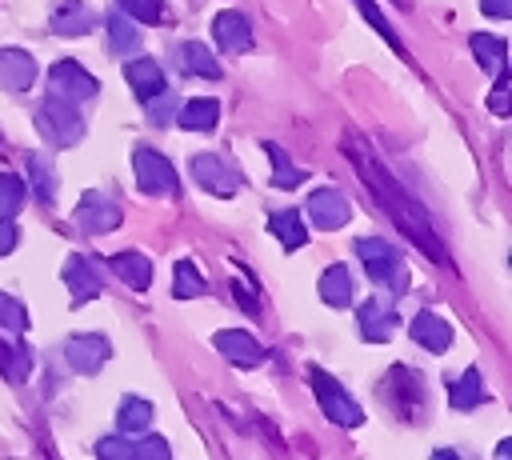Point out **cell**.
Here are the masks:
<instances>
[{
	"mask_svg": "<svg viewBox=\"0 0 512 460\" xmlns=\"http://www.w3.org/2000/svg\"><path fill=\"white\" fill-rule=\"evenodd\" d=\"M24 180H16L12 172H0V216H16L24 208Z\"/></svg>",
	"mask_w": 512,
	"mask_h": 460,
	"instance_id": "cell-33",
	"label": "cell"
},
{
	"mask_svg": "<svg viewBox=\"0 0 512 460\" xmlns=\"http://www.w3.org/2000/svg\"><path fill=\"white\" fill-rule=\"evenodd\" d=\"M480 8L488 12V16H512V0H480Z\"/></svg>",
	"mask_w": 512,
	"mask_h": 460,
	"instance_id": "cell-43",
	"label": "cell"
},
{
	"mask_svg": "<svg viewBox=\"0 0 512 460\" xmlns=\"http://www.w3.org/2000/svg\"><path fill=\"white\" fill-rule=\"evenodd\" d=\"M16 224H12V216H0V256H8L12 248H16Z\"/></svg>",
	"mask_w": 512,
	"mask_h": 460,
	"instance_id": "cell-42",
	"label": "cell"
},
{
	"mask_svg": "<svg viewBox=\"0 0 512 460\" xmlns=\"http://www.w3.org/2000/svg\"><path fill=\"white\" fill-rule=\"evenodd\" d=\"M320 300L332 304V308H348L356 300V280H352V272L344 264L324 268V276H320Z\"/></svg>",
	"mask_w": 512,
	"mask_h": 460,
	"instance_id": "cell-20",
	"label": "cell"
},
{
	"mask_svg": "<svg viewBox=\"0 0 512 460\" xmlns=\"http://www.w3.org/2000/svg\"><path fill=\"white\" fill-rule=\"evenodd\" d=\"M108 44H112V52H120V56L136 52L140 32H136V24L128 20V12H108Z\"/></svg>",
	"mask_w": 512,
	"mask_h": 460,
	"instance_id": "cell-27",
	"label": "cell"
},
{
	"mask_svg": "<svg viewBox=\"0 0 512 460\" xmlns=\"http://www.w3.org/2000/svg\"><path fill=\"white\" fill-rule=\"evenodd\" d=\"M96 452L100 456H116V460H132V440L128 436H108V440L96 444Z\"/></svg>",
	"mask_w": 512,
	"mask_h": 460,
	"instance_id": "cell-39",
	"label": "cell"
},
{
	"mask_svg": "<svg viewBox=\"0 0 512 460\" xmlns=\"http://www.w3.org/2000/svg\"><path fill=\"white\" fill-rule=\"evenodd\" d=\"M24 328H28V312H24V304L0 292V332H8V336H20Z\"/></svg>",
	"mask_w": 512,
	"mask_h": 460,
	"instance_id": "cell-34",
	"label": "cell"
},
{
	"mask_svg": "<svg viewBox=\"0 0 512 460\" xmlns=\"http://www.w3.org/2000/svg\"><path fill=\"white\" fill-rule=\"evenodd\" d=\"M176 120H180V128H188V132H212L216 120H220V104L208 100V96L184 100V104L176 108Z\"/></svg>",
	"mask_w": 512,
	"mask_h": 460,
	"instance_id": "cell-22",
	"label": "cell"
},
{
	"mask_svg": "<svg viewBox=\"0 0 512 460\" xmlns=\"http://www.w3.org/2000/svg\"><path fill=\"white\" fill-rule=\"evenodd\" d=\"M120 8L144 24H160V0H120Z\"/></svg>",
	"mask_w": 512,
	"mask_h": 460,
	"instance_id": "cell-38",
	"label": "cell"
},
{
	"mask_svg": "<svg viewBox=\"0 0 512 460\" xmlns=\"http://www.w3.org/2000/svg\"><path fill=\"white\" fill-rule=\"evenodd\" d=\"M356 4H360V12H364V20H368V24H372V28H376V32H380V36H384V40H388V44H392L396 52H404V44H400V36H396V32L388 28V20L380 16V8H376L372 0H356Z\"/></svg>",
	"mask_w": 512,
	"mask_h": 460,
	"instance_id": "cell-35",
	"label": "cell"
},
{
	"mask_svg": "<svg viewBox=\"0 0 512 460\" xmlns=\"http://www.w3.org/2000/svg\"><path fill=\"white\" fill-rule=\"evenodd\" d=\"M232 292H236V304H240L248 316H256V312H260V300H256V292H252V288H248L240 276L232 280Z\"/></svg>",
	"mask_w": 512,
	"mask_h": 460,
	"instance_id": "cell-41",
	"label": "cell"
},
{
	"mask_svg": "<svg viewBox=\"0 0 512 460\" xmlns=\"http://www.w3.org/2000/svg\"><path fill=\"white\" fill-rule=\"evenodd\" d=\"M144 104H148V124H160V128H164V124L172 120V104H176V100H172V92H168V88H164V92H156V96H148Z\"/></svg>",
	"mask_w": 512,
	"mask_h": 460,
	"instance_id": "cell-36",
	"label": "cell"
},
{
	"mask_svg": "<svg viewBox=\"0 0 512 460\" xmlns=\"http://www.w3.org/2000/svg\"><path fill=\"white\" fill-rule=\"evenodd\" d=\"M28 184H32V196H36L40 204H52V196H56V176H52L48 156L28 152Z\"/></svg>",
	"mask_w": 512,
	"mask_h": 460,
	"instance_id": "cell-26",
	"label": "cell"
},
{
	"mask_svg": "<svg viewBox=\"0 0 512 460\" xmlns=\"http://www.w3.org/2000/svg\"><path fill=\"white\" fill-rule=\"evenodd\" d=\"M312 392H316V400H320V412L332 420V424H340V428H360L364 424V412H360V404L328 376V372H312Z\"/></svg>",
	"mask_w": 512,
	"mask_h": 460,
	"instance_id": "cell-5",
	"label": "cell"
},
{
	"mask_svg": "<svg viewBox=\"0 0 512 460\" xmlns=\"http://www.w3.org/2000/svg\"><path fill=\"white\" fill-rule=\"evenodd\" d=\"M448 400H452V408H460V412L476 408V404L484 400V380H480V368H468L464 376H456V380L448 384Z\"/></svg>",
	"mask_w": 512,
	"mask_h": 460,
	"instance_id": "cell-24",
	"label": "cell"
},
{
	"mask_svg": "<svg viewBox=\"0 0 512 460\" xmlns=\"http://www.w3.org/2000/svg\"><path fill=\"white\" fill-rule=\"evenodd\" d=\"M384 404L400 416V420H416L420 416V408H424V384H420V376L412 372V368H404V364H396L388 376H384Z\"/></svg>",
	"mask_w": 512,
	"mask_h": 460,
	"instance_id": "cell-4",
	"label": "cell"
},
{
	"mask_svg": "<svg viewBox=\"0 0 512 460\" xmlns=\"http://www.w3.org/2000/svg\"><path fill=\"white\" fill-rule=\"evenodd\" d=\"M360 332H364V340H372V344L388 340V336L396 332V308H392V300H384V296L364 300V304H360Z\"/></svg>",
	"mask_w": 512,
	"mask_h": 460,
	"instance_id": "cell-15",
	"label": "cell"
},
{
	"mask_svg": "<svg viewBox=\"0 0 512 460\" xmlns=\"http://www.w3.org/2000/svg\"><path fill=\"white\" fill-rule=\"evenodd\" d=\"M176 64H180L188 76H204V80H216V76H220L216 56H212L208 44H200V40H184V44L176 48Z\"/></svg>",
	"mask_w": 512,
	"mask_h": 460,
	"instance_id": "cell-21",
	"label": "cell"
},
{
	"mask_svg": "<svg viewBox=\"0 0 512 460\" xmlns=\"http://www.w3.org/2000/svg\"><path fill=\"white\" fill-rule=\"evenodd\" d=\"M408 332H412V340H420L428 352H444V348L452 344V324H448L444 316H436V312H416L412 324H408Z\"/></svg>",
	"mask_w": 512,
	"mask_h": 460,
	"instance_id": "cell-19",
	"label": "cell"
},
{
	"mask_svg": "<svg viewBox=\"0 0 512 460\" xmlns=\"http://www.w3.org/2000/svg\"><path fill=\"white\" fill-rule=\"evenodd\" d=\"M472 52H476V60L496 76V72H504V56H508V48H504V40L500 36H472Z\"/></svg>",
	"mask_w": 512,
	"mask_h": 460,
	"instance_id": "cell-31",
	"label": "cell"
},
{
	"mask_svg": "<svg viewBox=\"0 0 512 460\" xmlns=\"http://www.w3.org/2000/svg\"><path fill=\"white\" fill-rule=\"evenodd\" d=\"M192 176H196V184H204L212 196H236L240 192V172L228 164V160H220V156H212V152H200V156H192Z\"/></svg>",
	"mask_w": 512,
	"mask_h": 460,
	"instance_id": "cell-9",
	"label": "cell"
},
{
	"mask_svg": "<svg viewBox=\"0 0 512 460\" xmlns=\"http://www.w3.org/2000/svg\"><path fill=\"white\" fill-rule=\"evenodd\" d=\"M120 220H124V208L104 192H84L80 204H76V224L92 236H104V232L120 228Z\"/></svg>",
	"mask_w": 512,
	"mask_h": 460,
	"instance_id": "cell-7",
	"label": "cell"
},
{
	"mask_svg": "<svg viewBox=\"0 0 512 460\" xmlns=\"http://www.w3.org/2000/svg\"><path fill=\"white\" fill-rule=\"evenodd\" d=\"M64 284H68L72 308H80V304H88V300L100 296V272L92 268L88 256H68L64 260Z\"/></svg>",
	"mask_w": 512,
	"mask_h": 460,
	"instance_id": "cell-13",
	"label": "cell"
},
{
	"mask_svg": "<svg viewBox=\"0 0 512 460\" xmlns=\"http://www.w3.org/2000/svg\"><path fill=\"white\" fill-rule=\"evenodd\" d=\"M100 92V84H96V76H88L76 60H56L52 64V76H48V96H60V100H72V104H80V100H92Z\"/></svg>",
	"mask_w": 512,
	"mask_h": 460,
	"instance_id": "cell-6",
	"label": "cell"
},
{
	"mask_svg": "<svg viewBox=\"0 0 512 460\" xmlns=\"http://www.w3.org/2000/svg\"><path fill=\"white\" fill-rule=\"evenodd\" d=\"M344 152H348V160L356 164V172H360V180H364V188L376 196V204L396 220V228L424 252V256H432V260H444V248H440V240H436V228H432V220L424 216V208L376 164V156L364 148V140L360 136H348L344 140Z\"/></svg>",
	"mask_w": 512,
	"mask_h": 460,
	"instance_id": "cell-1",
	"label": "cell"
},
{
	"mask_svg": "<svg viewBox=\"0 0 512 460\" xmlns=\"http://www.w3.org/2000/svg\"><path fill=\"white\" fill-rule=\"evenodd\" d=\"M132 168H136L140 192H148V196H172V192H176V172H172V164H168L160 152L140 148V152L132 156Z\"/></svg>",
	"mask_w": 512,
	"mask_h": 460,
	"instance_id": "cell-8",
	"label": "cell"
},
{
	"mask_svg": "<svg viewBox=\"0 0 512 460\" xmlns=\"http://www.w3.org/2000/svg\"><path fill=\"white\" fill-rule=\"evenodd\" d=\"M488 108H492L496 116L508 112V72H496V88H492V96H488Z\"/></svg>",
	"mask_w": 512,
	"mask_h": 460,
	"instance_id": "cell-40",
	"label": "cell"
},
{
	"mask_svg": "<svg viewBox=\"0 0 512 460\" xmlns=\"http://www.w3.org/2000/svg\"><path fill=\"white\" fill-rule=\"evenodd\" d=\"M108 264H112V272H116L132 292H144V288L152 284V264H148V256H140V252H116Z\"/></svg>",
	"mask_w": 512,
	"mask_h": 460,
	"instance_id": "cell-23",
	"label": "cell"
},
{
	"mask_svg": "<svg viewBox=\"0 0 512 460\" xmlns=\"http://www.w3.org/2000/svg\"><path fill=\"white\" fill-rule=\"evenodd\" d=\"M356 256H360V264L368 268V276L376 280V284H384V288H392V292H404V284H408V268H404V256L388 244V240H356Z\"/></svg>",
	"mask_w": 512,
	"mask_h": 460,
	"instance_id": "cell-2",
	"label": "cell"
},
{
	"mask_svg": "<svg viewBox=\"0 0 512 460\" xmlns=\"http://www.w3.org/2000/svg\"><path fill=\"white\" fill-rule=\"evenodd\" d=\"M208 292V280L196 272L192 260H180L176 264V284H172V296L176 300H192V296H204Z\"/></svg>",
	"mask_w": 512,
	"mask_h": 460,
	"instance_id": "cell-32",
	"label": "cell"
},
{
	"mask_svg": "<svg viewBox=\"0 0 512 460\" xmlns=\"http://www.w3.org/2000/svg\"><path fill=\"white\" fill-rule=\"evenodd\" d=\"M268 228H272V236L284 244V248H300L308 236H304V224H300V212H272L268 216Z\"/></svg>",
	"mask_w": 512,
	"mask_h": 460,
	"instance_id": "cell-29",
	"label": "cell"
},
{
	"mask_svg": "<svg viewBox=\"0 0 512 460\" xmlns=\"http://www.w3.org/2000/svg\"><path fill=\"white\" fill-rule=\"evenodd\" d=\"M36 80V60L24 48H0V88L4 92H24Z\"/></svg>",
	"mask_w": 512,
	"mask_h": 460,
	"instance_id": "cell-14",
	"label": "cell"
},
{
	"mask_svg": "<svg viewBox=\"0 0 512 460\" xmlns=\"http://www.w3.org/2000/svg\"><path fill=\"white\" fill-rule=\"evenodd\" d=\"M92 28H96V8L84 0H64L52 12V32H60V36H84Z\"/></svg>",
	"mask_w": 512,
	"mask_h": 460,
	"instance_id": "cell-17",
	"label": "cell"
},
{
	"mask_svg": "<svg viewBox=\"0 0 512 460\" xmlns=\"http://www.w3.org/2000/svg\"><path fill=\"white\" fill-rule=\"evenodd\" d=\"M212 36H216V44L224 48V52H248V44H252V24H248V16L244 12H220L216 20H212Z\"/></svg>",
	"mask_w": 512,
	"mask_h": 460,
	"instance_id": "cell-16",
	"label": "cell"
},
{
	"mask_svg": "<svg viewBox=\"0 0 512 460\" xmlns=\"http://www.w3.org/2000/svg\"><path fill=\"white\" fill-rule=\"evenodd\" d=\"M36 124L40 132L52 140V144H76L84 136V116L76 112L72 100H60V96H48L40 108H36Z\"/></svg>",
	"mask_w": 512,
	"mask_h": 460,
	"instance_id": "cell-3",
	"label": "cell"
},
{
	"mask_svg": "<svg viewBox=\"0 0 512 460\" xmlns=\"http://www.w3.org/2000/svg\"><path fill=\"white\" fill-rule=\"evenodd\" d=\"M28 372H32V356L20 344V336H16V344L12 340H0V376L12 380V384H20V380H28Z\"/></svg>",
	"mask_w": 512,
	"mask_h": 460,
	"instance_id": "cell-25",
	"label": "cell"
},
{
	"mask_svg": "<svg viewBox=\"0 0 512 460\" xmlns=\"http://www.w3.org/2000/svg\"><path fill=\"white\" fill-rule=\"evenodd\" d=\"M308 220L320 228V232H332V228H344L352 220V204L340 188H316L308 196Z\"/></svg>",
	"mask_w": 512,
	"mask_h": 460,
	"instance_id": "cell-11",
	"label": "cell"
},
{
	"mask_svg": "<svg viewBox=\"0 0 512 460\" xmlns=\"http://www.w3.org/2000/svg\"><path fill=\"white\" fill-rule=\"evenodd\" d=\"M264 152L272 156V184H276V188H296V184H304V176H308V172H300V168L284 156V148H280V144H272V140H268V144H264Z\"/></svg>",
	"mask_w": 512,
	"mask_h": 460,
	"instance_id": "cell-30",
	"label": "cell"
},
{
	"mask_svg": "<svg viewBox=\"0 0 512 460\" xmlns=\"http://www.w3.org/2000/svg\"><path fill=\"white\" fill-rule=\"evenodd\" d=\"M116 424H120V432H148V424H152V404H148L144 396H124V404H120V412H116Z\"/></svg>",
	"mask_w": 512,
	"mask_h": 460,
	"instance_id": "cell-28",
	"label": "cell"
},
{
	"mask_svg": "<svg viewBox=\"0 0 512 460\" xmlns=\"http://www.w3.org/2000/svg\"><path fill=\"white\" fill-rule=\"evenodd\" d=\"M168 456V444L160 436H144V440H132V460H164Z\"/></svg>",
	"mask_w": 512,
	"mask_h": 460,
	"instance_id": "cell-37",
	"label": "cell"
},
{
	"mask_svg": "<svg viewBox=\"0 0 512 460\" xmlns=\"http://www.w3.org/2000/svg\"><path fill=\"white\" fill-rule=\"evenodd\" d=\"M108 356H112V344H108L100 332H76V336L64 340V360H68L76 372H84V376L100 372Z\"/></svg>",
	"mask_w": 512,
	"mask_h": 460,
	"instance_id": "cell-10",
	"label": "cell"
},
{
	"mask_svg": "<svg viewBox=\"0 0 512 460\" xmlns=\"http://www.w3.org/2000/svg\"><path fill=\"white\" fill-rule=\"evenodd\" d=\"M124 80H128V88H132L140 100H148V96H156V92L168 88V84H164V72H160V64H156L152 56H136V60H128Z\"/></svg>",
	"mask_w": 512,
	"mask_h": 460,
	"instance_id": "cell-18",
	"label": "cell"
},
{
	"mask_svg": "<svg viewBox=\"0 0 512 460\" xmlns=\"http://www.w3.org/2000/svg\"><path fill=\"white\" fill-rule=\"evenodd\" d=\"M216 352H224V360L228 364H236V368H256V364H264V344L252 336V332H240V328H224V332H216Z\"/></svg>",
	"mask_w": 512,
	"mask_h": 460,
	"instance_id": "cell-12",
	"label": "cell"
}]
</instances>
